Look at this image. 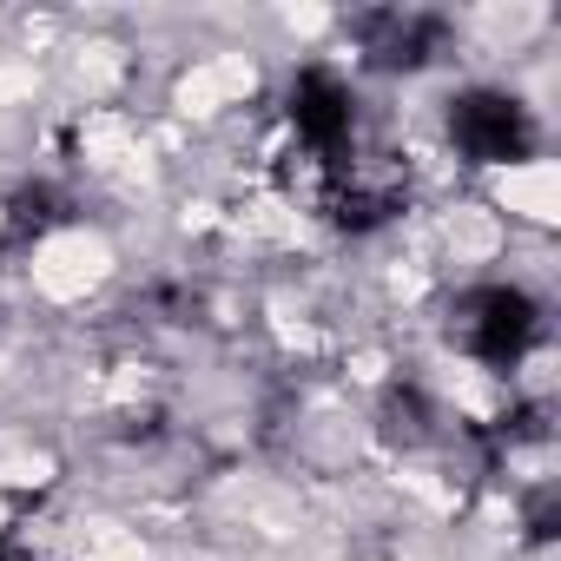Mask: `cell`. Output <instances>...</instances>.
I'll return each instance as SVG.
<instances>
[{"mask_svg": "<svg viewBox=\"0 0 561 561\" xmlns=\"http://www.w3.org/2000/svg\"><path fill=\"white\" fill-rule=\"evenodd\" d=\"M291 133H298V159L311 165V179L324 185L357 139V100L331 67H305L291 80Z\"/></svg>", "mask_w": 561, "mask_h": 561, "instance_id": "6da1fadb", "label": "cell"}, {"mask_svg": "<svg viewBox=\"0 0 561 561\" xmlns=\"http://www.w3.org/2000/svg\"><path fill=\"white\" fill-rule=\"evenodd\" d=\"M535 331H541L535 298L515 291V285H482V291H469V298H462V318H456V344H462L476 364H495V370L522 364L528 344H535Z\"/></svg>", "mask_w": 561, "mask_h": 561, "instance_id": "7a4b0ae2", "label": "cell"}, {"mask_svg": "<svg viewBox=\"0 0 561 561\" xmlns=\"http://www.w3.org/2000/svg\"><path fill=\"white\" fill-rule=\"evenodd\" d=\"M449 139L469 165H515L535 152V113L515 93H462L449 106Z\"/></svg>", "mask_w": 561, "mask_h": 561, "instance_id": "3957f363", "label": "cell"}, {"mask_svg": "<svg viewBox=\"0 0 561 561\" xmlns=\"http://www.w3.org/2000/svg\"><path fill=\"white\" fill-rule=\"evenodd\" d=\"M443 41V21L436 14H370L364 21V47L377 67H423Z\"/></svg>", "mask_w": 561, "mask_h": 561, "instance_id": "277c9868", "label": "cell"}]
</instances>
